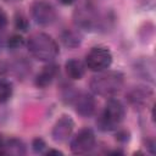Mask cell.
I'll return each mask as SVG.
<instances>
[{
  "mask_svg": "<svg viewBox=\"0 0 156 156\" xmlns=\"http://www.w3.org/2000/svg\"><path fill=\"white\" fill-rule=\"evenodd\" d=\"M124 85V76L118 71H101L90 80V89L94 94L112 98L117 95Z\"/></svg>",
  "mask_w": 156,
  "mask_h": 156,
  "instance_id": "1",
  "label": "cell"
},
{
  "mask_svg": "<svg viewBox=\"0 0 156 156\" xmlns=\"http://www.w3.org/2000/svg\"><path fill=\"white\" fill-rule=\"evenodd\" d=\"M29 54L43 62H51L58 54V45L55 39L46 33H34L27 41Z\"/></svg>",
  "mask_w": 156,
  "mask_h": 156,
  "instance_id": "2",
  "label": "cell"
},
{
  "mask_svg": "<svg viewBox=\"0 0 156 156\" xmlns=\"http://www.w3.org/2000/svg\"><path fill=\"white\" fill-rule=\"evenodd\" d=\"M126 116V107L124 105L117 99H110L98 121L99 128L102 130H112L116 129L124 119Z\"/></svg>",
  "mask_w": 156,
  "mask_h": 156,
  "instance_id": "3",
  "label": "cell"
},
{
  "mask_svg": "<svg viewBox=\"0 0 156 156\" xmlns=\"http://www.w3.org/2000/svg\"><path fill=\"white\" fill-rule=\"evenodd\" d=\"M112 63V54L108 49L95 46L85 55V66L94 72H101L108 68Z\"/></svg>",
  "mask_w": 156,
  "mask_h": 156,
  "instance_id": "4",
  "label": "cell"
},
{
  "mask_svg": "<svg viewBox=\"0 0 156 156\" xmlns=\"http://www.w3.org/2000/svg\"><path fill=\"white\" fill-rule=\"evenodd\" d=\"M30 13L35 23L39 26H50L57 18L56 9L48 1H35L30 7Z\"/></svg>",
  "mask_w": 156,
  "mask_h": 156,
  "instance_id": "5",
  "label": "cell"
},
{
  "mask_svg": "<svg viewBox=\"0 0 156 156\" xmlns=\"http://www.w3.org/2000/svg\"><path fill=\"white\" fill-rule=\"evenodd\" d=\"M95 134L90 128L80 129L71 140V151L74 155H85L95 146Z\"/></svg>",
  "mask_w": 156,
  "mask_h": 156,
  "instance_id": "6",
  "label": "cell"
},
{
  "mask_svg": "<svg viewBox=\"0 0 156 156\" xmlns=\"http://www.w3.org/2000/svg\"><path fill=\"white\" fill-rule=\"evenodd\" d=\"M72 102L77 113H79L83 117H90L95 112V107H96L95 99L93 98L91 94L87 91L76 94L72 98Z\"/></svg>",
  "mask_w": 156,
  "mask_h": 156,
  "instance_id": "7",
  "label": "cell"
},
{
  "mask_svg": "<svg viewBox=\"0 0 156 156\" xmlns=\"http://www.w3.org/2000/svg\"><path fill=\"white\" fill-rule=\"evenodd\" d=\"M73 128H74V122L71 117L68 116H62L60 117L56 123L54 124L52 127V130H51V136H52V140L55 143H63L66 141L72 132H73Z\"/></svg>",
  "mask_w": 156,
  "mask_h": 156,
  "instance_id": "8",
  "label": "cell"
},
{
  "mask_svg": "<svg viewBox=\"0 0 156 156\" xmlns=\"http://www.w3.org/2000/svg\"><path fill=\"white\" fill-rule=\"evenodd\" d=\"M154 93L151 89L146 87H135L127 94L128 102L134 108H144L152 101Z\"/></svg>",
  "mask_w": 156,
  "mask_h": 156,
  "instance_id": "9",
  "label": "cell"
},
{
  "mask_svg": "<svg viewBox=\"0 0 156 156\" xmlns=\"http://www.w3.org/2000/svg\"><path fill=\"white\" fill-rule=\"evenodd\" d=\"M76 16V22L79 27L87 28V29H93L98 24V15L95 13L94 9L91 6H83L78 9L74 13Z\"/></svg>",
  "mask_w": 156,
  "mask_h": 156,
  "instance_id": "10",
  "label": "cell"
},
{
  "mask_svg": "<svg viewBox=\"0 0 156 156\" xmlns=\"http://www.w3.org/2000/svg\"><path fill=\"white\" fill-rule=\"evenodd\" d=\"M58 74V66L56 63H50L44 66L43 69L37 74L35 77V85L38 88H46L48 85H50L54 79L57 77Z\"/></svg>",
  "mask_w": 156,
  "mask_h": 156,
  "instance_id": "11",
  "label": "cell"
},
{
  "mask_svg": "<svg viewBox=\"0 0 156 156\" xmlns=\"http://www.w3.org/2000/svg\"><path fill=\"white\" fill-rule=\"evenodd\" d=\"M65 68H66V73L67 76L71 78V79H74V80H79L84 77L85 74V68L87 66L78 58H71L66 62L65 65Z\"/></svg>",
  "mask_w": 156,
  "mask_h": 156,
  "instance_id": "12",
  "label": "cell"
},
{
  "mask_svg": "<svg viewBox=\"0 0 156 156\" xmlns=\"http://www.w3.org/2000/svg\"><path fill=\"white\" fill-rule=\"evenodd\" d=\"M135 72H138L144 79H147L150 82H154L155 78V65L152 60H141L135 63Z\"/></svg>",
  "mask_w": 156,
  "mask_h": 156,
  "instance_id": "13",
  "label": "cell"
},
{
  "mask_svg": "<svg viewBox=\"0 0 156 156\" xmlns=\"http://www.w3.org/2000/svg\"><path fill=\"white\" fill-rule=\"evenodd\" d=\"M5 155H13V156H21L26 155V145L22 140L11 138L5 141Z\"/></svg>",
  "mask_w": 156,
  "mask_h": 156,
  "instance_id": "14",
  "label": "cell"
},
{
  "mask_svg": "<svg viewBox=\"0 0 156 156\" xmlns=\"http://www.w3.org/2000/svg\"><path fill=\"white\" fill-rule=\"evenodd\" d=\"M61 40L62 43L67 46V48H76L80 44L82 41V37L79 35V33L71 30V29H66L62 34H61Z\"/></svg>",
  "mask_w": 156,
  "mask_h": 156,
  "instance_id": "15",
  "label": "cell"
},
{
  "mask_svg": "<svg viewBox=\"0 0 156 156\" xmlns=\"http://www.w3.org/2000/svg\"><path fill=\"white\" fill-rule=\"evenodd\" d=\"M12 96V84L6 79H0V104L6 102Z\"/></svg>",
  "mask_w": 156,
  "mask_h": 156,
  "instance_id": "16",
  "label": "cell"
},
{
  "mask_svg": "<svg viewBox=\"0 0 156 156\" xmlns=\"http://www.w3.org/2000/svg\"><path fill=\"white\" fill-rule=\"evenodd\" d=\"M23 44H24V39H23V37L20 35V34H13V35H11V37L9 38V40H7V46H9L10 49H12V50L20 49L21 46H23Z\"/></svg>",
  "mask_w": 156,
  "mask_h": 156,
  "instance_id": "17",
  "label": "cell"
},
{
  "mask_svg": "<svg viewBox=\"0 0 156 156\" xmlns=\"http://www.w3.org/2000/svg\"><path fill=\"white\" fill-rule=\"evenodd\" d=\"M15 26L18 30L26 32L27 28H28V21L23 15H17L16 18H15Z\"/></svg>",
  "mask_w": 156,
  "mask_h": 156,
  "instance_id": "18",
  "label": "cell"
},
{
  "mask_svg": "<svg viewBox=\"0 0 156 156\" xmlns=\"http://www.w3.org/2000/svg\"><path fill=\"white\" fill-rule=\"evenodd\" d=\"M45 146H46V144H45V141L41 138H35L33 140V143H32V147H33V150L35 152H43Z\"/></svg>",
  "mask_w": 156,
  "mask_h": 156,
  "instance_id": "19",
  "label": "cell"
},
{
  "mask_svg": "<svg viewBox=\"0 0 156 156\" xmlns=\"http://www.w3.org/2000/svg\"><path fill=\"white\" fill-rule=\"evenodd\" d=\"M136 1L139 2L140 6L145 7L146 10H152L155 7V2H156V0H136Z\"/></svg>",
  "mask_w": 156,
  "mask_h": 156,
  "instance_id": "20",
  "label": "cell"
},
{
  "mask_svg": "<svg viewBox=\"0 0 156 156\" xmlns=\"http://www.w3.org/2000/svg\"><path fill=\"white\" fill-rule=\"evenodd\" d=\"M7 26V16L5 13V11L0 7V32L4 30Z\"/></svg>",
  "mask_w": 156,
  "mask_h": 156,
  "instance_id": "21",
  "label": "cell"
},
{
  "mask_svg": "<svg viewBox=\"0 0 156 156\" xmlns=\"http://www.w3.org/2000/svg\"><path fill=\"white\" fill-rule=\"evenodd\" d=\"M128 135H129V134H128L126 130H123V132H121V133L117 134V139H119V140L123 139V141H127V140H128Z\"/></svg>",
  "mask_w": 156,
  "mask_h": 156,
  "instance_id": "22",
  "label": "cell"
},
{
  "mask_svg": "<svg viewBox=\"0 0 156 156\" xmlns=\"http://www.w3.org/2000/svg\"><path fill=\"white\" fill-rule=\"evenodd\" d=\"M0 155H5V140L0 135Z\"/></svg>",
  "mask_w": 156,
  "mask_h": 156,
  "instance_id": "23",
  "label": "cell"
},
{
  "mask_svg": "<svg viewBox=\"0 0 156 156\" xmlns=\"http://www.w3.org/2000/svg\"><path fill=\"white\" fill-rule=\"evenodd\" d=\"M62 5H72V4H74L77 0H58Z\"/></svg>",
  "mask_w": 156,
  "mask_h": 156,
  "instance_id": "24",
  "label": "cell"
},
{
  "mask_svg": "<svg viewBox=\"0 0 156 156\" xmlns=\"http://www.w3.org/2000/svg\"><path fill=\"white\" fill-rule=\"evenodd\" d=\"M46 155H62V152L58 151V150H49L46 152Z\"/></svg>",
  "mask_w": 156,
  "mask_h": 156,
  "instance_id": "25",
  "label": "cell"
},
{
  "mask_svg": "<svg viewBox=\"0 0 156 156\" xmlns=\"http://www.w3.org/2000/svg\"><path fill=\"white\" fill-rule=\"evenodd\" d=\"M2 46H4V41H2V39H1V37H0V51H1Z\"/></svg>",
  "mask_w": 156,
  "mask_h": 156,
  "instance_id": "26",
  "label": "cell"
}]
</instances>
